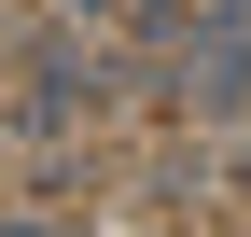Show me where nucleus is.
<instances>
[{
  "label": "nucleus",
  "mask_w": 251,
  "mask_h": 237,
  "mask_svg": "<svg viewBox=\"0 0 251 237\" xmlns=\"http://www.w3.org/2000/svg\"><path fill=\"white\" fill-rule=\"evenodd\" d=\"M84 14H112V0H84Z\"/></svg>",
  "instance_id": "f257e3e1"
}]
</instances>
